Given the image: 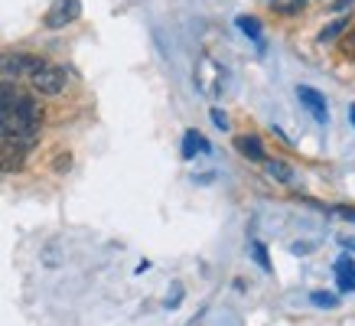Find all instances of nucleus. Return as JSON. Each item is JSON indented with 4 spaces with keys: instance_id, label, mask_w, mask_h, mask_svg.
I'll return each mask as SVG.
<instances>
[{
    "instance_id": "nucleus-8",
    "label": "nucleus",
    "mask_w": 355,
    "mask_h": 326,
    "mask_svg": "<svg viewBox=\"0 0 355 326\" xmlns=\"http://www.w3.org/2000/svg\"><path fill=\"white\" fill-rule=\"evenodd\" d=\"M235 147L245 153V157H251V160H261V163L268 160V153H264V144H261L254 134H241V137H235Z\"/></svg>"
},
{
    "instance_id": "nucleus-10",
    "label": "nucleus",
    "mask_w": 355,
    "mask_h": 326,
    "mask_svg": "<svg viewBox=\"0 0 355 326\" xmlns=\"http://www.w3.org/2000/svg\"><path fill=\"white\" fill-rule=\"evenodd\" d=\"M196 153H209V141H205L199 130H186L183 141V157H196Z\"/></svg>"
},
{
    "instance_id": "nucleus-7",
    "label": "nucleus",
    "mask_w": 355,
    "mask_h": 326,
    "mask_svg": "<svg viewBox=\"0 0 355 326\" xmlns=\"http://www.w3.org/2000/svg\"><path fill=\"white\" fill-rule=\"evenodd\" d=\"M336 281H339V291H355V261L352 258H339L336 261Z\"/></svg>"
},
{
    "instance_id": "nucleus-14",
    "label": "nucleus",
    "mask_w": 355,
    "mask_h": 326,
    "mask_svg": "<svg viewBox=\"0 0 355 326\" xmlns=\"http://www.w3.org/2000/svg\"><path fill=\"white\" fill-rule=\"evenodd\" d=\"M349 26V20H336L329 23V26H323V33H320V43H333L336 36H339V30H345Z\"/></svg>"
},
{
    "instance_id": "nucleus-1",
    "label": "nucleus",
    "mask_w": 355,
    "mask_h": 326,
    "mask_svg": "<svg viewBox=\"0 0 355 326\" xmlns=\"http://www.w3.org/2000/svg\"><path fill=\"white\" fill-rule=\"evenodd\" d=\"M40 121H43V111L26 95L23 101H17L13 108L0 111V141H10V144H17V147H23V151H30L33 144H36Z\"/></svg>"
},
{
    "instance_id": "nucleus-18",
    "label": "nucleus",
    "mask_w": 355,
    "mask_h": 326,
    "mask_svg": "<svg viewBox=\"0 0 355 326\" xmlns=\"http://www.w3.org/2000/svg\"><path fill=\"white\" fill-rule=\"evenodd\" d=\"M212 121H216L218 128H228V121H225V114H222V111H212Z\"/></svg>"
},
{
    "instance_id": "nucleus-20",
    "label": "nucleus",
    "mask_w": 355,
    "mask_h": 326,
    "mask_svg": "<svg viewBox=\"0 0 355 326\" xmlns=\"http://www.w3.org/2000/svg\"><path fill=\"white\" fill-rule=\"evenodd\" d=\"M343 245L345 248H355V239H343Z\"/></svg>"
},
{
    "instance_id": "nucleus-5",
    "label": "nucleus",
    "mask_w": 355,
    "mask_h": 326,
    "mask_svg": "<svg viewBox=\"0 0 355 326\" xmlns=\"http://www.w3.org/2000/svg\"><path fill=\"white\" fill-rule=\"evenodd\" d=\"M297 98H300V105L306 111H310L313 118L320 121V124H326L329 121V105H326V98L316 92V88H310V85H297Z\"/></svg>"
},
{
    "instance_id": "nucleus-3",
    "label": "nucleus",
    "mask_w": 355,
    "mask_h": 326,
    "mask_svg": "<svg viewBox=\"0 0 355 326\" xmlns=\"http://www.w3.org/2000/svg\"><path fill=\"white\" fill-rule=\"evenodd\" d=\"M43 62L40 55H30V53H7L0 55V76L7 78H30L36 72V65Z\"/></svg>"
},
{
    "instance_id": "nucleus-4",
    "label": "nucleus",
    "mask_w": 355,
    "mask_h": 326,
    "mask_svg": "<svg viewBox=\"0 0 355 326\" xmlns=\"http://www.w3.org/2000/svg\"><path fill=\"white\" fill-rule=\"evenodd\" d=\"M82 17V3L78 0H59L55 7H49L43 17V23L49 30H59V26H69V23H76Z\"/></svg>"
},
{
    "instance_id": "nucleus-9",
    "label": "nucleus",
    "mask_w": 355,
    "mask_h": 326,
    "mask_svg": "<svg viewBox=\"0 0 355 326\" xmlns=\"http://www.w3.org/2000/svg\"><path fill=\"white\" fill-rule=\"evenodd\" d=\"M23 98H26V92H23L20 85H13V82H0V111L13 108V105L23 101Z\"/></svg>"
},
{
    "instance_id": "nucleus-16",
    "label": "nucleus",
    "mask_w": 355,
    "mask_h": 326,
    "mask_svg": "<svg viewBox=\"0 0 355 326\" xmlns=\"http://www.w3.org/2000/svg\"><path fill=\"white\" fill-rule=\"evenodd\" d=\"M345 30H349V36L339 43V46H343V55H355V23H349Z\"/></svg>"
},
{
    "instance_id": "nucleus-2",
    "label": "nucleus",
    "mask_w": 355,
    "mask_h": 326,
    "mask_svg": "<svg viewBox=\"0 0 355 326\" xmlns=\"http://www.w3.org/2000/svg\"><path fill=\"white\" fill-rule=\"evenodd\" d=\"M26 82H30L40 95H59V92L65 88V72L55 62H46V59H43V62L36 65V72H33Z\"/></svg>"
},
{
    "instance_id": "nucleus-17",
    "label": "nucleus",
    "mask_w": 355,
    "mask_h": 326,
    "mask_svg": "<svg viewBox=\"0 0 355 326\" xmlns=\"http://www.w3.org/2000/svg\"><path fill=\"white\" fill-rule=\"evenodd\" d=\"M251 251H254V261H258L261 268H264V271H270V261H268V251H264V245H261V241H254V245H251Z\"/></svg>"
},
{
    "instance_id": "nucleus-13",
    "label": "nucleus",
    "mask_w": 355,
    "mask_h": 326,
    "mask_svg": "<svg viewBox=\"0 0 355 326\" xmlns=\"http://www.w3.org/2000/svg\"><path fill=\"white\" fill-rule=\"evenodd\" d=\"M238 30L245 33V36H251V40H261V20H254V17H238Z\"/></svg>"
},
{
    "instance_id": "nucleus-11",
    "label": "nucleus",
    "mask_w": 355,
    "mask_h": 326,
    "mask_svg": "<svg viewBox=\"0 0 355 326\" xmlns=\"http://www.w3.org/2000/svg\"><path fill=\"white\" fill-rule=\"evenodd\" d=\"M270 10L280 13V17H297V13H303V7H306V0H264Z\"/></svg>"
},
{
    "instance_id": "nucleus-19",
    "label": "nucleus",
    "mask_w": 355,
    "mask_h": 326,
    "mask_svg": "<svg viewBox=\"0 0 355 326\" xmlns=\"http://www.w3.org/2000/svg\"><path fill=\"white\" fill-rule=\"evenodd\" d=\"M339 212H343V216L349 218V222H355V209H339Z\"/></svg>"
},
{
    "instance_id": "nucleus-12",
    "label": "nucleus",
    "mask_w": 355,
    "mask_h": 326,
    "mask_svg": "<svg viewBox=\"0 0 355 326\" xmlns=\"http://www.w3.org/2000/svg\"><path fill=\"white\" fill-rule=\"evenodd\" d=\"M264 166H268V173L274 176V180H280V183H293V170L284 160H264Z\"/></svg>"
},
{
    "instance_id": "nucleus-21",
    "label": "nucleus",
    "mask_w": 355,
    "mask_h": 326,
    "mask_svg": "<svg viewBox=\"0 0 355 326\" xmlns=\"http://www.w3.org/2000/svg\"><path fill=\"white\" fill-rule=\"evenodd\" d=\"M349 118H352V121H355V105H352V108H349Z\"/></svg>"
},
{
    "instance_id": "nucleus-15",
    "label": "nucleus",
    "mask_w": 355,
    "mask_h": 326,
    "mask_svg": "<svg viewBox=\"0 0 355 326\" xmlns=\"http://www.w3.org/2000/svg\"><path fill=\"white\" fill-rule=\"evenodd\" d=\"M310 300L316 307H339V297H333V293H323V291H313Z\"/></svg>"
},
{
    "instance_id": "nucleus-6",
    "label": "nucleus",
    "mask_w": 355,
    "mask_h": 326,
    "mask_svg": "<svg viewBox=\"0 0 355 326\" xmlns=\"http://www.w3.org/2000/svg\"><path fill=\"white\" fill-rule=\"evenodd\" d=\"M23 160H26V151L17 147L10 141H0V173H17L23 170Z\"/></svg>"
}]
</instances>
